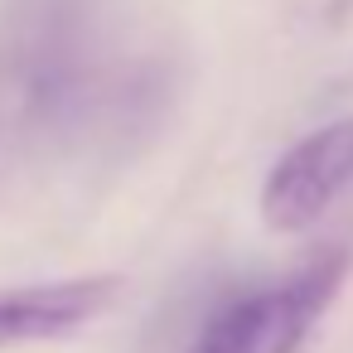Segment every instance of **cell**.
I'll return each instance as SVG.
<instances>
[{
  "label": "cell",
  "instance_id": "1",
  "mask_svg": "<svg viewBox=\"0 0 353 353\" xmlns=\"http://www.w3.org/2000/svg\"><path fill=\"white\" fill-rule=\"evenodd\" d=\"M348 271H353V252L348 247L314 252L285 281L228 300L203 324L194 353H300V343L310 339L319 314L343 290Z\"/></svg>",
  "mask_w": 353,
  "mask_h": 353
},
{
  "label": "cell",
  "instance_id": "2",
  "mask_svg": "<svg viewBox=\"0 0 353 353\" xmlns=\"http://www.w3.org/2000/svg\"><path fill=\"white\" fill-rule=\"evenodd\" d=\"M353 184V117L300 136L261 184V223L271 232L314 228Z\"/></svg>",
  "mask_w": 353,
  "mask_h": 353
},
{
  "label": "cell",
  "instance_id": "3",
  "mask_svg": "<svg viewBox=\"0 0 353 353\" xmlns=\"http://www.w3.org/2000/svg\"><path fill=\"white\" fill-rule=\"evenodd\" d=\"M121 295H126L121 276H68L0 290V348L68 339L112 314Z\"/></svg>",
  "mask_w": 353,
  "mask_h": 353
}]
</instances>
